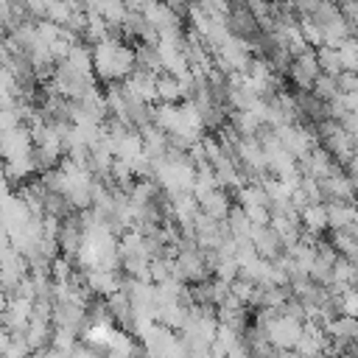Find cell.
I'll return each instance as SVG.
<instances>
[{
  "label": "cell",
  "instance_id": "6da1fadb",
  "mask_svg": "<svg viewBox=\"0 0 358 358\" xmlns=\"http://www.w3.org/2000/svg\"><path fill=\"white\" fill-rule=\"evenodd\" d=\"M92 59H95V73L101 81L106 84H120L129 81V76L137 70V53L134 48H129L123 39L109 36L95 42L92 48Z\"/></svg>",
  "mask_w": 358,
  "mask_h": 358
},
{
  "label": "cell",
  "instance_id": "7a4b0ae2",
  "mask_svg": "<svg viewBox=\"0 0 358 358\" xmlns=\"http://www.w3.org/2000/svg\"><path fill=\"white\" fill-rule=\"evenodd\" d=\"M302 333H305V327L299 324V319H294V316H268V327H266V336H268V341L274 344V347H280V350H288V347H296L299 344V338H302Z\"/></svg>",
  "mask_w": 358,
  "mask_h": 358
},
{
  "label": "cell",
  "instance_id": "3957f363",
  "mask_svg": "<svg viewBox=\"0 0 358 358\" xmlns=\"http://www.w3.org/2000/svg\"><path fill=\"white\" fill-rule=\"evenodd\" d=\"M288 73H291V81H294L302 92H308V87H313V84L319 81V76H322V67H319V56H316V50L310 48V50H305V53L294 56V59H291Z\"/></svg>",
  "mask_w": 358,
  "mask_h": 358
},
{
  "label": "cell",
  "instance_id": "277c9868",
  "mask_svg": "<svg viewBox=\"0 0 358 358\" xmlns=\"http://www.w3.org/2000/svg\"><path fill=\"white\" fill-rule=\"evenodd\" d=\"M277 140L296 157V159H305L310 154V134L308 129L296 126V123H285V126H277Z\"/></svg>",
  "mask_w": 358,
  "mask_h": 358
},
{
  "label": "cell",
  "instance_id": "5b68a950",
  "mask_svg": "<svg viewBox=\"0 0 358 358\" xmlns=\"http://www.w3.org/2000/svg\"><path fill=\"white\" fill-rule=\"evenodd\" d=\"M257 25H260V22H257L255 14L249 11V6H246L243 0H238V3L232 6V11H229V31H232V36H238V39L255 36Z\"/></svg>",
  "mask_w": 358,
  "mask_h": 358
},
{
  "label": "cell",
  "instance_id": "8992f818",
  "mask_svg": "<svg viewBox=\"0 0 358 358\" xmlns=\"http://www.w3.org/2000/svg\"><path fill=\"white\" fill-rule=\"evenodd\" d=\"M157 73H151V70H143V67H137L131 76H129V81H123L137 98H143L145 103H151V101H157Z\"/></svg>",
  "mask_w": 358,
  "mask_h": 358
},
{
  "label": "cell",
  "instance_id": "52a82bcc",
  "mask_svg": "<svg viewBox=\"0 0 358 358\" xmlns=\"http://www.w3.org/2000/svg\"><path fill=\"white\" fill-rule=\"evenodd\" d=\"M252 243H255V249H257L260 257H277V255H280V246H285L282 238H280V232H277L271 224H266V227H255V232H252Z\"/></svg>",
  "mask_w": 358,
  "mask_h": 358
},
{
  "label": "cell",
  "instance_id": "ba28073f",
  "mask_svg": "<svg viewBox=\"0 0 358 358\" xmlns=\"http://www.w3.org/2000/svg\"><path fill=\"white\" fill-rule=\"evenodd\" d=\"M199 204H201V213L204 215H210V218H215V221H224V218H229V199H227V193L224 190H210V193H204L201 199H199Z\"/></svg>",
  "mask_w": 358,
  "mask_h": 358
},
{
  "label": "cell",
  "instance_id": "9c48e42d",
  "mask_svg": "<svg viewBox=\"0 0 358 358\" xmlns=\"http://www.w3.org/2000/svg\"><path fill=\"white\" fill-rule=\"evenodd\" d=\"M299 218H302V227L308 229V232H322L324 227H330V218H327V204H308L302 213H299Z\"/></svg>",
  "mask_w": 358,
  "mask_h": 358
},
{
  "label": "cell",
  "instance_id": "30bf717a",
  "mask_svg": "<svg viewBox=\"0 0 358 358\" xmlns=\"http://www.w3.org/2000/svg\"><path fill=\"white\" fill-rule=\"evenodd\" d=\"M355 215H358V210H355V207H350V204H341V201L327 204V218H330V227H333L336 232L350 229V224L355 221Z\"/></svg>",
  "mask_w": 358,
  "mask_h": 358
},
{
  "label": "cell",
  "instance_id": "8fae6325",
  "mask_svg": "<svg viewBox=\"0 0 358 358\" xmlns=\"http://www.w3.org/2000/svg\"><path fill=\"white\" fill-rule=\"evenodd\" d=\"M157 98L162 103H179V98H185V84L173 76H159L157 78Z\"/></svg>",
  "mask_w": 358,
  "mask_h": 358
},
{
  "label": "cell",
  "instance_id": "7c38bea8",
  "mask_svg": "<svg viewBox=\"0 0 358 358\" xmlns=\"http://www.w3.org/2000/svg\"><path fill=\"white\" fill-rule=\"evenodd\" d=\"M316 56H319V67H322V73H324V76H333V78H338V76L344 73L341 56H338V50H336L333 45H324V48H319V50H316Z\"/></svg>",
  "mask_w": 358,
  "mask_h": 358
},
{
  "label": "cell",
  "instance_id": "4fadbf2b",
  "mask_svg": "<svg viewBox=\"0 0 358 358\" xmlns=\"http://www.w3.org/2000/svg\"><path fill=\"white\" fill-rule=\"evenodd\" d=\"M336 50H338V56H341L344 70H347V73H358V39L350 36V39H344Z\"/></svg>",
  "mask_w": 358,
  "mask_h": 358
},
{
  "label": "cell",
  "instance_id": "5bb4252c",
  "mask_svg": "<svg viewBox=\"0 0 358 358\" xmlns=\"http://www.w3.org/2000/svg\"><path fill=\"white\" fill-rule=\"evenodd\" d=\"M313 92H316L322 101H327V103H330V101H336V98L341 95L338 81H336L333 76H324V73H322V76H319V81L313 84Z\"/></svg>",
  "mask_w": 358,
  "mask_h": 358
},
{
  "label": "cell",
  "instance_id": "9a60e30c",
  "mask_svg": "<svg viewBox=\"0 0 358 358\" xmlns=\"http://www.w3.org/2000/svg\"><path fill=\"white\" fill-rule=\"evenodd\" d=\"M299 31H302V36H305V42H308V45H313V48H324L322 28H319L310 17H302V20H299Z\"/></svg>",
  "mask_w": 358,
  "mask_h": 358
},
{
  "label": "cell",
  "instance_id": "2e32d148",
  "mask_svg": "<svg viewBox=\"0 0 358 358\" xmlns=\"http://www.w3.org/2000/svg\"><path fill=\"white\" fill-rule=\"evenodd\" d=\"M338 305H341L344 316H358V291L355 288H344L338 294Z\"/></svg>",
  "mask_w": 358,
  "mask_h": 358
},
{
  "label": "cell",
  "instance_id": "e0dca14e",
  "mask_svg": "<svg viewBox=\"0 0 358 358\" xmlns=\"http://www.w3.org/2000/svg\"><path fill=\"white\" fill-rule=\"evenodd\" d=\"M338 90H341V95H350V92H358V73H341L338 78Z\"/></svg>",
  "mask_w": 358,
  "mask_h": 358
},
{
  "label": "cell",
  "instance_id": "ac0fdd59",
  "mask_svg": "<svg viewBox=\"0 0 358 358\" xmlns=\"http://www.w3.org/2000/svg\"><path fill=\"white\" fill-rule=\"evenodd\" d=\"M352 263H355V277H358V257H355V260H352Z\"/></svg>",
  "mask_w": 358,
  "mask_h": 358
}]
</instances>
